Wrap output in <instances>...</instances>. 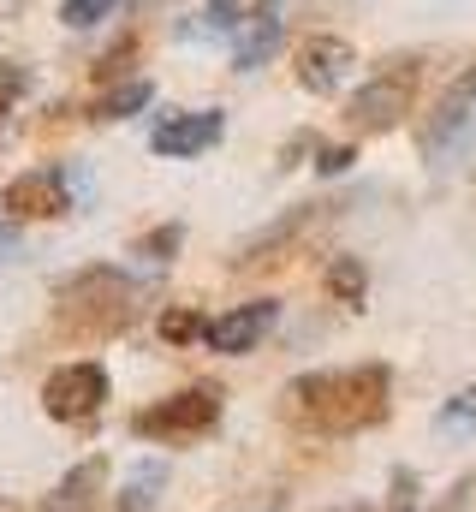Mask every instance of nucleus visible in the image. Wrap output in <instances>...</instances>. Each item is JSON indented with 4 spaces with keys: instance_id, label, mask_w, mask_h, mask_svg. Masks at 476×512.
<instances>
[{
    "instance_id": "nucleus-1",
    "label": "nucleus",
    "mask_w": 476,
    "mask_h": 512,
    "mask_svg": "<svg viewBox=\"0 0 476 512\" xmlns=\"http://www.w3.org/2000/svg\"><path fill=\"white\" fill-rule=\"evenodd\" d=\"M393 411V370L387 364H346L310 370L286 387V417L310 435H363Z\"/></svg>"
},
{
    "instance_id": "nucleus-2",
    "label": "nucleus",
    "mask_w": 476,
    "mask_h": 512,
    "mask_svg": "<svg viewBox=\"0 0 476 512\" xmlns=\"http://www.w3.org/2000/svg\"><path fill=\"white\" fill-rule=\"evenodd\" d=\"M137 304H143V286H137L125 268H108V262L78 268V274L54 292V316H60V328L78 334V340L119 334V328L137 316Z\"/></svg>"
},
{
    "instance_id": "nucleus-3",
    "label": "nucleus",
    "mask_w": 476,
    "mask_h": 512,
    "mask_svg": "<svg viewBox=\"0 0 476 512\" xmlns=\"http://www.w3.org/2000/svg\"><path fill=\"white\" fill-rule=\"evenodd\" d=\"M221 423V387H185L173 399H155L149 411L131 417V435L155 441V447H185V441H203L209 429Z\"/></svg>"
},
{
    "instance_id": "nucleus-4",
    "label": "nucleus",
    "mask_w": 476,
    "mask_h": 512,
    "mask_svg": "<svg viewBox=\"0 0 476 512\" xmlns=\"http://www.w3.org/2000/svg\"><path fill=\"white\" fill-rule=\"evenodd\" d=\"M417 143H423V161H429V167H453V161L476 143V66H465V72L441 90V102L429 108Z\"/></svg>"
},
{
    "instance_id": "nucleus-5",
    "label": "nucleus",
    "mask_w": 476,
    "mask_h": 512,
    "mask_svg": "<svg viewBox=\"0 0 476 512\" xmlns=\"http://www.w3.org/2000/svg\"><path fill=\"white\" fill-rule=\"evenodd\" d=\"M417 78H423L417 60H387L375 78H363V90L346 102L352 126L369 131V137H375V131H393L405 114H411V102H417Z\"/></svg>"
},
{
    "instance_id": "nucleus-6",
    "label": "nucleus",
    "mask_w": 476,
    "mask_h": 512,
    "mask_svg": "<svg viewBox=\"0 0 476 512\" xmlns=\"http://www.w3.org/2000/svg\"><path fill=\"white\" fill-rule=\"evenodd\" d=\"M42 405H48V417H60V423H90L102 405H108V370L102 364H60L48 382H42Z\"/></svg>"
},
{
    "instance_id": "nucleus-7",
    "label": "nucleus",
    "mask_w": 476,
    "mask_h": 512,
    "mask_svg": "<svg viewBox=\"0 0 476 512\" xmlns=\"http://www.w3.org/2000/svg\"><path fill=\"white\" fill-rule=\"evenodd\" d=\"M274 322H280V304H274V298H250V304H238V310H227V316H215V322L203 328V340H209V352L238 358V352L262 346Z\"/></svg>"
},
{
    "instance_id": "nucleus-8",
    "label": "nucleus",
    "mask_w": 476,
    "mask_h": 512,
    "mask_svg": "<svg viewBox=\"0 0 476 512\" xmlns=\"http://www.w3.org/2000/svg\"><path fill=\"white\" fill-rule=\"evenodd\" d=\"M352 66H357V54H352L346 36H304L298 42V84L310 96H334Z\"/></svg>"
},
{
    "instance_id": "nucleus-9",
    "label": "nucleus",
    "mask_w": 476,
    "mask_h": 512,
    "mask_svg": "<svg viewBox=\"0 0 476 512\" xmlns=\"http://www.w3.org/2000/svg\"><path fill=\"white\" fill-rule=\"evenodd\" d=\"M6 215L12 221H54L66 215V179L60 167H30L6 185Z\"/></svg>"
},
{
    "instance_id": "nucleus-10",
    "label": "nucleus",
    "mask_w": 476,
    "mask_h": 512,
    "mask_svg": "<svg viewBox=\"0 0 476 512\" xmlns=\"http://www.w3.org/2000/svg\"><path fill=\"white\" fill-rule=\"evenodd\" d=\"M221 131H227V120H221L215 108H203V114H167V120L155 126V137H149V149H155L161 161H185V155L215 149Z\"/></svg>"
},
{
    "instance_id": "nucleus-11",
    "label": "nucleus",
    "mask_w": 476,
    "mask_h": 512,
    "mask_svg": "<svg viewBox=\"0 0 476 512\" xmlns=\"http://www.w3.org/2000/svg\"><path fill=\"white\" fill-rule=\"evenodd\" d=\"M102 495H108V459H78L48 495V512H96Z\"/></svg>"
},
{
    "instance_id": "nucleus-12",
    "label": "nucleus",
    "mask_w": 476,
    "mask_h": 512,
    "mask_svg": "<svg viewBox=\"0 0 476 512\" xmlns=\"http://www.w3.org/2000/svg\"><path fill=\"white\" fill-rule=\"evenodd\" d=\"M328 209H334V203H310V209H292V215H280L268 233H256L250 245H238L233 262H238V268H244V262H280L274 251H280V245H292V239H304V233H310V227H316Z\"/></svg>"
},
{
    "instance_id": "nucleus-13",
    "label": "nucleus",
    "mask_w": 476,
    "mask_h": 512,
    "mask_svg": "<svg viewBox=\"0 0 476 512\" xmlns=\"http://www.w3.org/2000/svg\"><path fill=\"white\" fill-rule=\"evenodd\" d=\"M280 18V0H209V36H244L250 24Z\"/></svg>"
},
{
    "instance_id": "nucleus-14",
    "label": "nucleus",
    "mask_w": 476,
    "mask_h": 512,
    "mask_svg": "<svg viewBox=\"0 0 476 512\" xmlns=\"http://www.w3.org/2000/svg\"><path fill=\"white\" fill-rule=\"evenodd\" d=\"M161 489H167V471L149 459V465H137L131 471V483H125V495H119V512H155L161 507Z\"/></svg>"
},
{
    "instance_id": "nucleus-15",
    "label": "nucleus",
    "mask_w": 476,
    "mask_h": 512,
    "mask_svg": "<svg viewBox=\"0 0 476 512\" xmlns=\"http://www.w3.org/2000/svg\"><path fill=\"white\" fill-rule=\"evenodd\" d=\"M274 48H280V18H262V24H250V30L238 36V48H233L238 72H250V66H262V60H268Z\"/></svg>"
},
{
    "instance_id": "nucleus-16",
    "label": "nucleus",
    "mask_w": 476,
    "mask_h": 512,
    "mask_svg": "<svg viewBox=\"0 0 476 512\" xmlns=\"http://www.w3.org/2000/svg\"><path fill=\"white\" fill-rule=\"evenodd\" d=\"M328 292H334L340 304H352V310H363L369 274H363V262H357V256H334V262H328Z\"/></svg>"
},
{
    "instance_id": "nucleus-17",
    "label": "nucleus",
    "mask_w": 476,
    "mask_h": 512,
    "mask_svg": "<svg viewBox=\"0 0 476 512\" xmlns=\"http://www.w3.org/2000/svg\"><path fill=\"white\" fill-rule=\"evenodd\" d=\"M155 102V84L149 78H131V84H119L108 90L102 102H96V120H125V114H137V108H149Z\"/></svg>"
},
{
    "instance_id": "nucleus-18",
    "label": "nucleus",
    "mask_w": 476,
    "mask_h": 512,
    "mask_svg": "<svg viewBox=\"0 0 476 512\" xmlns=\"http://www.w3.org/2000/svg\"><path fill=\"white\" fill-rule=\"evenodd\" d=\"M441 429H447V435H476V387L453 393V399L441 405Z\"/></svg>"
},
{
    "instance_id": "nucleus-19",
    "label": "nucleus",
    "mask_w": 476,
    "mask_h": 512,
    "mask_svg": "<svg viewBox=\"0 0 476 512\" xmlns=\"http://www.w3.org/2000/svg\"><path fill=\"white\" fill-rule=\"evenodd\" d=\"M114 6H119V0H66V6H60V18H66L72 30H90V24H102Z\"/></svg>"
},
{
    "instance_id": "nucleus-20",
    "label": "nucleus",
    "mask_w": 476,
    "mask_h": 512,
    "mask_svg": "<svg viewBox=\"0 0 476 512\" xmlns=\"http://www.w3.org/2000/svg\"><path fill=\"white\" fill-rule=\"evenodd\" d=\"M24 84H30V78H24V66H12V60H0V120L12 114V102L24 96Z\"/></svg>"
},
{
    "instance_id": "nucleus-21",
    "label": "nucleus",
    "mask_w": 476,
    "mask_h": 512,
    "mask_svg": "<svg viewBox=\"0 0 476 512\" xmlns=\"http://www.w3.org/2000/svg\"><path fill=\"white\" fill-rule=\"evenodd\" d=\"M340 512H369V507H340ZM387 512H417V477H411V471L393 477V507Z\"/></svg>"
},
{
    "instance_id": "nucleus-22",
    "label": "nucleus",
    "mask_w": 476,
    "mask_h": 512,
    "mask_svg": "<svg viewBox=\"0 0 476 512\" xmlns=\"http://www.w3.org/2000/svg\"><path fill=\"white\" fill-rule=\"evenodd\" d=\"M203 328H209V322H203V316H191V310H173V316H161V334H167V340H191V334L203 340Z\"/></svg>"
},
{
    "instance_id": "nucleus-23",
    "label": "nucleus",
    "mask_w": 476,
    "mask_h": 512,
    "mask_svg": "<svg viewBox=\"0 0 476 512\" xmlns=\"http://www.w3.org/2000/svg\"><path fill=\"white\" fill-rule=\"evenodd\" d=\"M167 251H179V227H161L155 239L137 245V256H149V262H167Z\"/></svg>"
},
{
    "instance_id": "nucleus-24",
    "label": "nucleus",
    "mask_w": 476,
    "mask_h": 512,
    "mask_svg": "<svg viewBox=\"0 0 476 512\" xmlns=\"http://www.w3.org/2000/svg\"><path fill=\"white\" fill-rule=\"evenodd\" d=\"M352 161H357V149L346 143V149H322V161H316V167H322V173H346Z\"/></svg>"
},
{
    "instance_id": "nucleus-25",
    "label": "nucleus",
    "mask_w": 476,
    "mask_h": 512,
    "mask_svg": "<svg viewBox=\"0 0 476 512\" xmlns=\"http://www.w3.org/2000/svg\"><path fill=\"white\" fill-rule=\"evenodd\" d=\"M0 512H24V507H18V501H0Z\"/></svg>"
},
{
    "instance_id": "nucleus-26",
    "label": "nucleus",
    "mask_w": 476,
    "mask_h": 512,
    "mask_svg": "<svg viewBox=\"0 0 476 512\" xmlns=\"http://www.w3.org/2000/svg\"><path fill=\"white\" fill-rule=\"evenodd\" d=\"M143 6H167V0H143Z\"/></svg>"
}]
</instances>
